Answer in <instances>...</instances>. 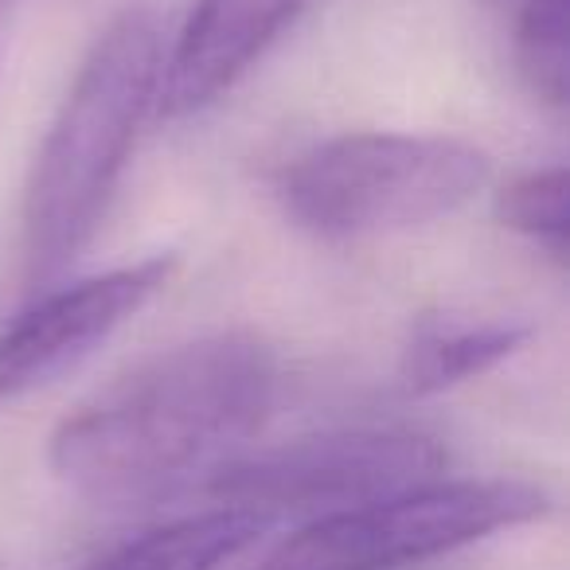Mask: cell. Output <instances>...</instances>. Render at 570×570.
Here are the masks:
<instances>
[{
	"label": "cell",
	"instance_id": "5",
	"mask_svg": "<svg viewBox=\"0 0 570 570\" xmlns=\"http://www.w3.org/2000/svg\"><path fill=\"white\" fill-rule=\"evenodd\" d=\"M445 453L406 430H341L250 453L215 473L212 497L266 520L285 512L333 515L414 484L438 481Z\"/></svg>",
	"mask_w": 570,
	"mask_h": 570
},
{
	"label": "cell",
	"instance_id": "2",
	"mask_svg": "<svg viewBox=\"0 0 570 570\" xmlns=\"http://www.w3.org/2000/svg\"><path fill=\"white\" fill-rule=\"evenodd\" d=\"M165 40L153 12L106 24L82 59L24 191V258L32 282L56 277L102 223L129 149L160 98Z\"/></svg>",
	"mask_w": 570,
	"mask_h": 570
},
{
	"label": "cell",
	"instance_id": "1",
	"mask_svg": "<svg viewBox=\"0 0 570 570\" xmlns=\"http://www.w3.org/2000/svg\"><path fill=\"white\" fill-rule=\"evenodd\" d=\"M274 383V352L258 336H199L134 367L59 422L48 461L82 497H157L250 438Z\"/></svg>",
	"mask_w": 570,
	"mask_h": 570
},
{
	"label": "cell",
	"instance_id": "3",
	"mask_svg": "<svg viewBox=\"0 0 570 570\" xmlns=\"http://www.w3.org/2000/svg\"><path fill=\"white\" fill-rule=\"evenodd\" d=\"M489 176V157L458 137L344 134L297 157L282 199L313 235L372 238L461 212Z\"/></svg>",
	"mask_w": 570,
	"mask_h": 570
},
{
	"label": "cell",
	"instance_id": "12",
	"mask_svg": "<svg viewBox=\"0 0 570 570\" xmlns=\"http://www.w3.org/2000/svg\"><path fill=\"white\" fill-rule=\"evenodd\" d=\"M4 4H9V0H0V9H4Z\"/></svg>",
	"mask_w": 570,
	"mask_h": 570
},
{
	"label": "cell",
	"instance_id": "8",
	"mask_svg": "<svg viewBox=\"0 0 570 570\" xmlns=\"http://www.w3.org/2000/svg\"><path fill=\"white\" fill-rule=\"evenodd\" d=\"M528 328L512 321H465V317H426L414 325L403 348V383L414 395L461 387L476 375L504 364L523 348Z\"/></svg>",
	"mask_w": 570,
	"mask_h": 570
},
{
	"label": "cell",
	"instance_id": "4",
	"mask_svg": "<svg viewBox=\"0 0 570 570\" xmlns=\"http://www.w3.org/2000/svg\"><path fill=\"white\" fill-rule=\"evenodd\" d=\"M551 500L528 481H426L395 497L317 515L262 570H403L547 515Z\"/></svg>",
	"mask_w": 570,
	"mask_h": 570
},
{
	"label": "cell",
	"instance_id": "7",
	"mask_svg": "<svg viewBox=\"0 0 570 570\" xmlns=\"http://www.w3.org/2000/svg\"><path fill=\"white\" fill-rule=\"evenodd\" d=\"M309 0H196L160 75V110L188 118L219 102L302 17Z\"/></svg>",
	"mask_w": 570,
	"mask_h": 570
},
{
	"label": "cell",
	"instance_id": "6",
	"mask_svg": "<svg viewBox=\"0 0 570 570\" xmlns=\"http://www.w3.org/2000/svg\"><path fill=\"white\" fill-rule=\"evenodd\" d=\"M173 269V254H153L43 294L0 333V403H17L79 367L165 289Z\"/></svg>",
	"mask_w": 570,
	"mask_h": 570
},
{
	"label": "cell",
	"instance_id": "10",
	"mask_svg": "<svg viewBox=\"0 0 570 570\" xmlns=\"http://www.w3.org/2000/svg\"><path fill=\"white\" fill-rule=\"evenodd\" d=\"M515 71L547 106L570 98V0H512Z\"/></svg>",
	"mask_w": 570,
	"mask_h": 570
},
{
	"label": "cell",
	"instance_id": "9",
	"mask_svg": "<svg viewBox=\"0 0 570 570\" xmlns=\"http://www.w3.org/2000/svg\"><path fill=\"white\" fill-rule=\"evenodd\" d=\"M269 523L274 520L258 512L219 504L212 512L149 531L82 570H219L223 562L243 554Z\"/></svg>",
	"mask_w": 570,
	"mask_h": 570
},
{
	"label": "cell",
	"instance_id": "11",
	"mask_svg": "<svg viewBox=\"0 0 570 570\" xmlns=\"http://www.w3.org/2000/svg\"><path fill=\"white\" fill-rule=\"evenodd\" d=\"M497 219L508 230L543 246L554 262H567L570 243V176L562 165L515 176L497 191Z\"/></svg>",
	"mask_w": 570,
	"mask_h": 570
}]
</instances>
